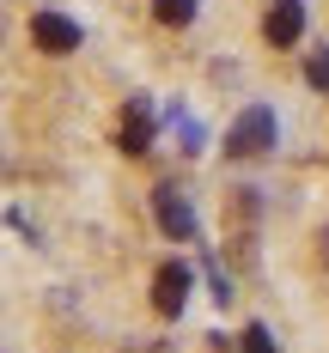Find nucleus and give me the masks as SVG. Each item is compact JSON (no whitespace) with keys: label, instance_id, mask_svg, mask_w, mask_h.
<instances>
[{"label":"nucleus","instance_id":"nucleus-2","mask_svg":"<svg viewBox=\"0 0 329 353\" xmlns=\"http://www.w3.org/2000/svg\"><path fill=\"white\" fill-rule=\"evenodd\" d=\"M152 213H159V232H165V238H177V244L195 238V213H189L177 183H159V189H152Z\"/></svg>","mask_w":329,"mask_h":353},{"label":"nucleus","instance_id":"nucleus-7","mask_svg":"<svg viewBox=\"0 0 329 353\" xmlns=\"http://www.w3.org/2000/svg\"><path fill=\"white\" fill-rule=\"evenodd\" d=\"M152 19L159 25H189L195 19V0H152Z\"/></svg>","mask_w":329,"mask_h":353},{"label":"nucleus","instance_id":"nucleus-1","mask_svg":"<svg viewBox=\"0 0 329 353\" xmlns=\"http://www.w3.org/2000/svg\"><path fill=\"white\" fill-rule=\"evenodd\" d=\"M275 134H281V128H275V110H268V104H250L238 122H232L226 152H232V159H262V152L275 146Z\"/></svg>","mask_w":329,"mask_h":353},{"label":"nucleus","instance_id":"nucleus-4","mask_svg":"<svg viewBox=\"0 0 329 353\" xmlns=\"http://www.w3.org/2000/svg\"><path fill=\"white\" fill-rule=\"evenodd\" d=\"M189 286H195V274H189L183 262H165V268L152 274V311H159V317H177L183 305H189Z\"/></svg>","mask_w":329,"mask_h":353},{"label":"nucleus","instance_id":"nucleus-10","mask_svg":"<svg viewBox=\"0 0 329 353\" xmlns=\"http://www.w3.org/2000/svg\"><path fill=\"white\" fill-rule=\"evenodd\" d=\"M317 244H323V256H329V225H323V238H317Z\"/></svg>","mask_w":329,"mask_h":353},{"label":"nucleus","instance_id":"nucleus-8","mask_svg":"<svg viewBox=\"0 0 329 353\" xmlns=\"http://www.w3.org/2000/svg\"><path fill=\"white\" fill-rule=\"evenodd\" d=\"M238 353H275V335H268L262 323H250V329L238 335Z\"/></svg>","mask_w":329,"mask_h":353},{"label":"nucleus","instance_id":"nucleus-9","mask_svg":"<svg viewBox=\"0 0 329 353\" xmlns=\"http://www.w3.org/2000/svg\"><path fill=\"white\" fill-rule=\"evenodd\" d=\"M305 79H311L317 92H329V43L317 49V55H311V61H305Z\"/></svg>","mask_w":329,"mask_h":353},{"label":"nucleus","instance_id":"nucleus-3","mask_svg":"<svg viewBox=\"0 0 329 353\" xmlns=\"http://www.w3.org/2000/svg\"><path fill=\"white\" fill-rule=\"evenodd\" d=\"M31 43L43 49V55H73L79 49V25H73L68 12H31Z\"/></svg>","mask_w":329,"mask_h":353},{"label":"nucleus","instance_id":"nucleus-6","mask_svg":"<svg viewBox=\"0 0 329 353\" xmlns=\"http://www.w3.org/2000/svg\"><path fill=\"white\" fill-rule=\"evenodd\" d=\"M122 152H152V110H146V98H128V110H122Z\"/></svg>","mask_w":329,"mask_h":353},{"label":"nucleus","instance_id":"nucleus-5","mask_svg":"<svg viewBox=\"0 0 329 353\" xmlns=\"http://www.w3.org/2000/svg\"><path fill=\"white\" fill-rule=\"evenodd\" d=\"M262 37H268L275 49H292V43L305 37V6H299V0H275V6L262 12Z\"/></svg>","mask_w":329,"mask_h":353}]
</instances>
